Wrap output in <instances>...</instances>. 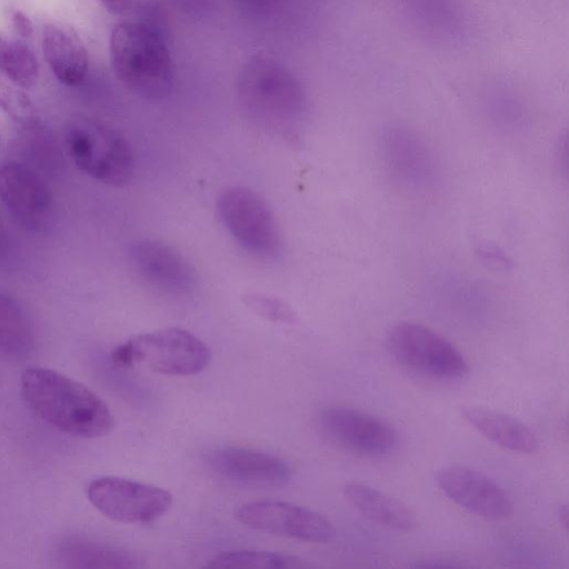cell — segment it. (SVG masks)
<instances>
[{
  "label": "cell",
  "mask_w": 569,
  "mask_h": 569,
  "mask_svg": "<svg viewBox=\"0 0 569 569\" xmlns=\"http://www.w3.org/2000/svg\"><path fill=\"white\" fill-rule=\"evenodd\" d=\"M28 407L56 429L79 438H100L113 428L108 405L83 383L57 370L28 367L20 377Z\"/></svg>",
  "instance_id": "cell-1"
},
{
  "label": "cell",
  "mask_w": 569,
  "mask_h": 569,
  "mask_svg": "<svg viewBox=\"0 0 569 569\" xmlns=\"http://www.w3.org/2000/svg\"><path fill=\"white\" fill-rule=\"evenodd\" d=\"M110 60L118 80L144 99H162L172 88L170 52L161 36L142 22L123 21L110 36Z\"/></svg>",
  "instance_id": "cell-2"
},
{
  "label": "cell",
  "mask_w": 569,
  "mask_h": 569,
  "mask_svg": "<svg viewBox=\"0 0 569 569\" xmlns=\"http://www.w3.org/2000/svg\"><path fill=\"white\" fill-rule=\"evenodd\" d=\"M242 104L261 123L288 130L300 119L305 99L296 79L278 62L253 58L238 82Z\"/></svg>",
  "instance_id": "cell-3"
},
{
  "label": "cell",
  "mask_w": 569,
  "mask_h": 569,
  "mask_svg": "<svg viewBox=\"0 0 569 569\" xmlns=\"http://www.w3.org/2000/svg\"><path fill=\"white\" fill-rule=\"evenodd\" d=\"M111 359L121 367L138 363L162 375L190 376L207 367L210 351L193 333L169 328L128 339L112 351Z\"/></svg>",
  "instance_id": "cell-4"
},
{
  "label": "cell",
  "mask_w": 569,
  "mask_h": 569,
  "mask_svg": "<svg viewBox=\"0 0 569 569\" xmlns=\"http://www.w3.org/2000/svg\"><path fill=\"white\" fill-rule=\"evenodd\" d=\"M68 154L76 167L102 183L122 187L133 174V158L126 139L114 129L93 121L73 123L66 134Z\"/></svg>",
  "instance_id": "cell-5"
},
{
  "label": "cell",
  "mask_w": 569,
  "mask_h": 569,
  "mask_svg": "<svg viewBox=\"0 0 569 569\" xmlns=\"http://www.w3.org/2000/svg\"><path fill=\"white\" fill-rule=\"evenodd\" d=\"M217 210L223 226L246 251L262 259L280 257L281 234L260 194L244 187L228 188L220 193Z\"/></svg>",
  "instance_id": "cell-6"
},
{
  "label": "cell",
  "mask_w": 569,
  "mask_h": 569,
  "mask_svg": "<svg viewBox=\"0 0 569 569\" xmlns=\"http://www.w3.org/2000/svg\"><path fill=\"white\" fill-rule=\"evenodd\" d=\"M387 343L395 359L421 375L456 380L463 378L468 362L445 337L425 325L401 321L391 327Z\"/></svg>",
  "instance_id": "cell-7"
},
{
  "label": "cell",
  "mask_w": 569,
  "mask_h": 569,
  "mask_svg": "<svg viewBox=\"0 0 569 569\" xmlns=\"http://www.w3.org/2000/svg\"><path fill=\"white\" fill-rule=\"evenodd\" d=\"M92 506L111 520L148 523L163 516L172 505L164 489L121 477L106 476L87 487Z\"/></svg>",
  "instance_id": "cell-8"
},
{
  "label": "cell",
  "mask_w": 569,
  "mask_h": 569,
  "mask_svg": "<svg viewBox=\"0 0 569 569\" xmlns=\"http://www.w3.org/2000/svg\"><path fill=\"white\" fill-rule=\"evenodd\" d=\"M236 518L249 528L303 541L327 542L335 536V528L326 517L284 501L244 503L237 510Z\"/></svg>",
  "instance_id": "cell-9"
},
{
  "label": "cell",
  "mask_w": 569,
  "mask_h": 569,
  "mask_svg": "<svg viewBox=\"0 0 569 569\" xmlns=\"http://www.w3.org/2000/svg\"><path fill=\"white\" fill-rule=\"evenodd\" d=\"M319 425L333 442L363 456L383 457L398 445V435L388 422L358 409L328 407L320 412Z\"/></svg>",
  "instance_id": "cell-10"
},
{
  "label": "cell",
  "mask_w": 569,
  "mask_h": 569,
  "mask_svg": "<svg viewBox=\"0 0 569 569\" xmlns=\"http://www.w3.org/2000/svg\"><path fill=\"white\" fill-rule=\"evenodd\" d=\"M435 481L451 501L478 517L499 520L512 512L513 506L506 491L473 468L443 467L436 473Z\"/></svg>",
  "instance_id": "cell-11"
},
{
  "label": "cell",
  "mask_w": 569,
  "mask_h": 569,
  "mask_svg": "<svg viewBox=\"0 0 569 569\" xmlns=\"http://www.w3.org/2000/svg\"><path fill=\"white\" fill-rule=\"evenodd\" d=\"M0 201L18 224L30 230L44 227L52 210L51 192L44 181L17 161L0 167Z\"/></svg>",
  "instance_id": "cell-12"
},
{
  "label": "cell",
  "mask_w": 569,
  "mask_h": 569,
  "mask_svg": "<svg viewBox=\"0 0 569 569\" xmlns=\"http://www.w3.org/2000/svg\"><path fill=\"white\" fill-rule=\"evenodd\" d=\"M206 462L219 476L248 487H279L292 475L282 459L243 447L214 448L207 453Z\"/></svg>",
  "instance_id": "cell-13"
},
{
  "label": "cell",
  "mask_w": 569,
  "mask_h": 569,
  "mask_svg": "<svg viewBox=\"0 0 569 569\" xmlns=\"http://www.w3.org/2000/svg\"><path fill=\"white\" fill-rule=\"evenodd\" d=\"M130 259L140 278L164 293L182 296L196 286L191 264L174 248L161 241H137L130 248Z\"/></svg>",
  "instance_id": "cell-14"
},
{
  "label": "cell",
  "mask_w": 569,
  "mask_h": 569,
  "mask_svg": "<svg viewBox=\"0 0 569 569\" xmlns=\"http://www.w3.org/2000/svg\"><path fill=\"white\" fill-rule=\"evenodd\" d=\"M382 151L391 174L402 187L419 192L435 183L432 154L415 133L391 128L382 137Z\"/></svg>",
  "instance_id": "cell-15"
},
{
  "label": "cell",
  "mask_w": 569,
  "mask_h": 569,
  "mask_svg": "<svg viewBox=\"0 0 569 569\" xmlns=\"http://www.w3.org/2000/svg\"><path fill=\"white\" fill-rule=\"evenodd\" d=\"M43 58L54 77L63 84L76 87L88 73V50L78 34L61 24L49 23L42 32Z\"/></svg>",
  "instance_id": "cell-16"
},
{
  "label": "cell",
  "mask_w": 569,
  "mask_h": 569,
  "mask_svg": "<svg viewBox=\"0 0 569 569\" xmlns=\"http://www.w3.org/2000/svg\"><path fill=\"white\" fill-rule=\"evenodd\" d=\"M346 500L370 521L396 530H411L417 526L413 511L402 501L361 482L343 487Z\"/></svg>",
  "instance_id": "cell-17"
},
{
  "label": "cell",
  "mask_w": 569,
  "mask_h": 569,
  "mask_svg": "<svg viewBox=\"0 0 569 569\" xmlns=\"http://www.w3.org/2000/svg\"><path fill=\"white\" fill-rule=\"evenodd\" d=\"M461 413L477 431L506 449L520 453L538 449L533 431L513 417L477 406L463 407Z\"/></svg>",
  "instance_id": "cell-18"
},
{
  "label": "cell",
  "mask_w": 569,
  "mask_h": 569,
  "mask_svg": "<svg viewBox=\"0 0 569 569\" xmlns=\"http://www.w3.org/2000/svg\"><path fill=\"white\" fill-rule=\"evenodd\" d=\"M32 348L33 332L26 313L13 299L0 293V353L20 359Z\"/></svg>",
  "instance_id": "cell-19"
},
{
  "label": "cell",
  "mask_w": 569,
  "mask_h": 569,
  "mask_svg": "<svg viewBox=\"0 0 569 569\" xmlns=\"http://www.w3.org/2000/svg\"><path fill=\"white\" fill-rule=\"evenodd\" d=\"M0 71L17 87L30 89L38 82L39 63L31 49L20 40L0 36Z\"/></svg>",
  "instance_id": "cell-20"
},
{
  "label": "cell",
  "mask_w": 569,
  "mask_h": 569,
  "mask_svg": "<svg viewBox=\"0 0 569 569\" xmlns=\"http://www.w3.org/2000/svg\"><path fill=\"white\" fill-rule=\"evenodd\" d=\"M66 560L72 567L84 568H139L138 559L119 548L99 543H76L66 550Z\"/></svg>",
  "instance_id": "cell-21"
},
{
  "label": "cell",
  "mask_w": 569,
  "mask_h": 569,
  "mask_svg": "<svg viewBox=\"0 0 569 569\" xmlns=\"http://www.w3.org/2000/svg\"><path fill=\"white\" fill-rule=\"evenodd\" d=\"M211 568L292 569L305 567L301 559L278 552L234 550L222 552L210 560Z\"/></svg>",
  "instance_id": "cell-22"
},
{
  "label": "cell",
  "mask_w": 569,
  "mask_h": 569,
  "mask_svg": "<svg viewBox=\"0 0 569 569\" xmlns=\"http://www.w3.org/2000/svg\"><path fill=\"white\" fill-rule=\"evenodd\" d=\"M0 108L21 124L33 126L38 121L37 110L29 97L4 83H0Z\"/></svg>",
  "instance_id": "cell-23"
},
{
  "label": "cell",
  "mask_w": 569,
  "mask_h": 569,
  "mask_svg": "<svg viewBox=\"0 0 569 569\" xmlns=\"http://www.w3.org/2000/svg\"><path fill=\"white\" fill-rule=\"evenodd\" d=\"M244 302L254 313L270 321L290 323L295 319L293 311L276 298L252 293Z\"/></svg>",
  "instance_id": "cell-24"
},
{
  "label": "cell",
  "mask_w": 569,
  "mask_h": 569,
  "mask_svg": "<svg viewBox=\"0 0 569 569\" xmlns=\"http://www.w3.org/2000/svg\"><path fill=\"white\" fill-rule=\"evenodd\" d=\"M11 22L16 33L20 37L30 38L33 34V23L24 12L13 11Z\"/></svg>",
  "instance_id": "cell-25"
},
{
  "label": "cell",
  "mask_w": 569,
  "mask_h": 569,
  "mask_svg": "<svg viewBox=\"0 0 569 569\" xmlns=\"http://www.w3.org/2000/svg\"><path fill=\"white\" fill-rule=\"evenodd\" d=\"M103 8L111 14L123 16L132 7L133 0H99Z\"/></svg>",
  "instance_id": "cell-26"
}]
</instances>
